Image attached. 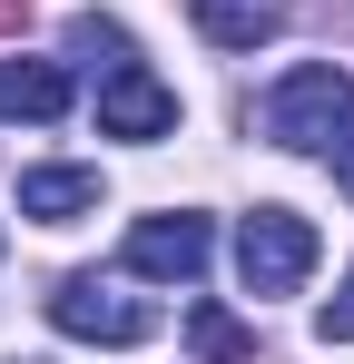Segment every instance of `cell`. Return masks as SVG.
<instances>
[{
	"instance_id": "obj_9",
	"label": "cell",
	"mask_w": 354,
	"mask_h": 364,
	"mask_svg": "<svg viewBox=\"0 0 354 364\" xmlns=\"http://www.w3.org/2000/svg\"><path fill=\"white\" fill-rule=\"evenodd\" d=\"M187 345H197L207 364H256V335L236 325L227 305H197V315H187Z\"/></svg>"
},
{
	"instance_id": "obj_2",
	"label": "cell",
	"mask_w": 354,
	"mask_h": 364,
	"mask_svg": "<svg viewBox=\"0 0 354 364\" xmlns=\"http://www.w3.org/2000/svg\"><path fill=\"white\" fill-rule=\"evenodd\" d=\"M236 276H246V296H295L315 276V227L295 207H256L236 227Z\"/></svg>"
},
{
	"instance_id": "obj_3",
	"label": "cell",
	"mask_w": 354,
	"mask_h": 364,
	"mask_svg": "<svg viewBox=\"0 0 354 364\" xmlns=\"http://www.w3.org/2000/svg\"><path fill=\"white\" fill-rule=\"evenodd\" d=\"M50 325L69 345H148V335H158V315L138 296H118L109 276H59L50 286Z\"/></svg>"
},
{
	"instance_id": "obj_5",
	"label": "cell",
	"mask_w": 354,
	"mask_h": 364,
	"mask_svg": "<svg viewBox=\"0 0 354 364\" xmlns=\"http://www.w3.org/2000/svg\"><path fill=\"white\" fill-rule=\"evenodd\" d=\"M207 217H187V207H177V217H138V227H128V276H168V286H197V276H207Z\"/></svg>"
},
{
	"instance_id": "obj_11",
	"label": "cell",
	"mask_w": 354,
	"mask_h": 364,
	"mask_svg": "<svg viewBox=\"0 0 354 364\" xmlns=\"http://www.w3.org/2000/svg\"><path fill=\"white\" fill-rule=\"evenodd\" d=\"M315 335H325V345H354V276H345V286H335V305L315 315Z\"/></svg>"
},
{
	"instance_id": "obj_10",
	"label": "cell",
	"mask_w": 354,
	"mask_h": 364,
	"mask_svg": "<svg viewBox=\"0 0 354 364\" xmlns=\"http://www.w3.org/2000/svg\"><path fill=\"white\" fill-rule=\"evenodd\" d=\"M69 50H79V60H99V69L138 60V50H128V30H118V20H99V10H79V20H69Z\"/></svg>"
},
{
	"instance_id": "obj_6",
	"label": "cell",
	"mask_w": 354,
	"mask_h": 364,
	"mask_svg": "<svg viewBox=\"0 0 354 364\" xmlns=\"http://www.w3.org/2000/svg\"><path fill=\"white\" fill-rule=\"evenodd\" d=\"M0 119H10V128L69 119V69H59V60H0Z\"/></svg>"
},
{
	"instance_id": "obj_7",
	"label": "cell",
	"mask_w": 354,
	"mask_h": 364,
	"mask_svg": "<svg viewBox=\"0 0 354 364\" xmlns=\"http://www.w3.org/2000/svg\"><path fill=\"white\" fill-rule=\"evenodd\" d=\"M99 207V168H30L20 178V217H40V227H79Z\"/></svg>"
},
{
	"instance_id": "obj_8",
	"label": "cell",
	"mask_w": 354,
	"mask_h": 364,
	"mask_svg": "<svg viewBox=\"0 0 354 364\" xmlns=\"http://www.w3.org/2000/svg\"><path fill=\"white\" fill-rule=\"evenodd\" d=\"M197 30L217 50H256V40L286 30V0H197Z\"/></svg>"
},
{
	"instance_id": "obj_4",
	"label": "cell",
	"mask_w": 354,
	"mask_h": 364,
	"mask_svg": "<svg viewBox=\"0 0 354 364\" xmlns=\"http://www.w3.org/2000/svg\"><path fill=\"white\" fill-rule=\"evenodd\" d=\"M168 128H177V89L148 60H118L109 79H99V138H138V148H148V138H168Z\"/></svg>"
},
{
	"instance_id": "obj_12",
	"label": "cell",
	"mask_w": 354,
	"mask_h": 364,
	"mask_svg": "<svg viewBox=\"0 0 354 364\" xmlns=\"http://www.w3.org/2000/svg\"><path fill=\"white\" fill-rule=\"evenodd\" d=\"M335 187L354 197V138H335Z\"/></svg>"
},
{
	"instance_id": "obj_1",
	"label": "cell",
	"mask_w": 354,
	"mask_h": 364,
	"mask_svg": "<svg viewBox=\"0 0 354 364\" xmlns=\"http://www.w3.org/2000/svg\"><path fill=\"white\" fill-rule=\"evenodd\" d=\"M345 119H354V79H345L335 60L286 69V79L266 89V109H256V128H266L276 148H295V158H315L325 138H345Z\"/></svg>"
}]
</instances>
